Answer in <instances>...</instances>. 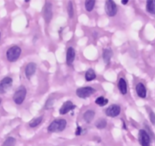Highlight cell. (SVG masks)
Returning a JSON list of instances; mask_svg holds the SVG:
<instances>
[{"mask_svg":"<svg viewBox=\"0 0 155 146\" xmlns=\"http://www.w3.org/2000/svg\"><path fill=\"white\" fill-rule=\"evenodd\" d=\"M67 126V121L65 119H57L55 120L49 125L48 129L50 132H59L65 130Z\"/></svg>","mask_w":155,"mask_h":146,"instance_id":"obj_1","label":"cell"},{"mask_svg":"<svg viewBox=\"0 0 155 146\" xmlns=\"http://www.w3.org/2000/svg\"><path fill=\"white\" fill-rule=\"evenodd\" d=\"M21 54V49L17 45L12 46L6 51V58L8 62H15L19 59Z\"/></svg>","mask_w":155,"mask_h":146,"instance_id":"obj_2","label":"cell"},{"mask_svg":"<svg viewBox=\"0 0 155 146\" xmlns=\"http://www.w3.org/2000/svg\"><path fill=\"white\" fill-rule=\"evenodd\" d=\"M27 89L25 86L21 85L15 91L14 95H13V101L17 105H21L23 104L26 98Z\"/></svg>","mask_w":155,"mask_h":146,"instance_id":"obj_3","label":"cell"},{"mask_svg":"<svg viewBox=\"0 0 155 146\" xmlns=\"http://www.w3.org/2000/svg\"><path fill=\"white\" fill-rule=\"evenodd\" d=\"M95 92H96V90L94 88L82 87L76 90V95L81 99H85V98H89L92 95H94Z\"/></svg>","mask_w":155,"mask_h":146,"instance_id":"obj_4","label":"cell"},{"mask_svg":"<svg viewBox=\"0 0 155 146\" xmlns=\"http://www.w3.org/2000/svg\"><path fill=\"white\" fill-rule=\"evenodd\" d=\"M118 12L116 2L112 0H108L105 3V12L109 17H114Z\"/></svg>","mask_w":155,"mask_h":146,"instance_id":"obj_5","label":"cell"},{"mask_svg":"<svg viewBox=\"0 0 155 146\" xmlns=\"http://www.w3.org/2000/svg\"><path fill=\"white\" fill-rule=\"evenodd\" d=\"M13 79L11 77H5L0 81V95L5 94L12 88Z\"/></svg>","mask_w":155,"mask_h":146,"instance_id":"obj_6","label":"cell"},{"mask_svg":"<svg viewBox=\"0 0 155 146\" xmlns=\"http://www.w3.org/2000/svg\"><path fill=\"white\" fill-rule=\"evenodd\" d=\"M120 112H121V107H120V106L117 105V104H113V105H110L106 110L105 114L107 117L113 118V117H118L120 115Z\"/></svg>","mask_w":155,"mask_h":146,"instance_id":"obj_7","label":"cell"},{"mask_svg":"<svg viewBox=\"0 0 155 146\" xmlns=\"http://www.w3.org/2000/svg\"><path fill=\"white\" fill-rule=\"evenodd\" d=\"M138 141H139V143L141 146H150V136L144 129H141L138 132Z\"/></svg>","mask_w":155,"mask_h":146,"instance_id":"obj_8","label":"cell"},{"mask_svg":"<svg viewBox=\"0 0 155 146\" xmlns=\"http://www.w3.org/2000/svg\"><path fill=\"white\" fill-rule=\"evenodd\" d=\"M44 18L46 23L49 24L53 18V5L50 2H46L44 8Z\"/></svg>","mask_w":155,"mask_h":146,"instance_id":"obj_9","label":"cell"},{"mask_svg":"<svg viewBox=\"0 0 155 146\" xmlns=\"http://www.w3.org/2000/svg\"><path fill=\"white\" fill-rule=\"evenodd\" d=\"M75 107L76 106L74 105L71 101H67L62 104L61 108L59 109V114H60L61 115H65V114H68V113L70 112L71 111H73Z\"/></svg>","mask_w":155,"mask_h":146,"instance_id":"obj_10","label":"cell"},{"mask_svg":"<svg viewBox=\"0 0 155 146\" xmlns=\"http://www.w3.org/2000/svg\"><path fill=\"white\" fill-rule=\"evenodd\" d=\"M36 70H37V64L35 62H29L28 65L25 67V76L28 78V80L31 79V77L34 75Z\"/></svg>","mask_w":155,"mask_h":146,"instance_id":"obj_11","label":"cell"},{"mask_svg":"<svg viewBox=\"0 0 155 146\" xmlns=\"http://www.w3.org/2000/svg\"><path fill=\"white\" fill-rule=\"evenodd\" d=\"M75 59V50L72 47H69L66 52V63L68 65H71Z\"/></svg>","mask_w":155,"mask_h":146,"instance_id":"obj_12","label":"cell"},{"mask_svg":"<svg viewBox=\"0 0 155 146\" xmlns=\"http://www.w3.org/2000/svg\"><path fill=\"white\" fill-rule=\"evenodd\" d=\"M135 90H136V93L139 98H146V96H147V90H146V88L144 85V84H142V83H138V84H137Z\"/></svg>","mask_w":155,"mask_h":146,"instance_id":"obj_13","label":"cell"},{"mask_svg":"<svg viewBox=\"0 0 155 146\" xmlns=\"http://www.w3.org/2000/svg\"><path fill=\"white\" fill-rule=\"evenodd\" d=\"M118 88L120 90V93L123 95H125L127 94L128 92V86L127 83H126V80L123 78H120V80L118 81Z\"/></svg>","mask_w":155,"mask_h":146,"instance_id":"obj_14","label":"cell"},{"mask_svg":"<svg viewBox=\"0 0 155 146\" xmlns=\"http://www.w3.org/2000/svg\"><path fill=\"white\" fill-rule=\"evenodd\" d=\"M113 51L110 48H106L104 49V52H103V59H104V62L106 64H108L110 62V59H111L112 56H113Z\"/></svg>","mask_w":155,"mask_h":146,"instance_id":"obj_15","label":"cell"},{"mask_svg":"<svg viewBox=\"0 0 155 146\" xmlns=\"http://www.w3.org/2000/svg\"><path fill=\"white\" fill-rule=\"evenodd\" d=\"M95 116V112L94 111H91V110H88V111H86L85 113L83 115V118H84V121L87 122V123H91L92 120H94Z\"/></svg>","mask_w":155,"mask_h":146,"instance_id":"obj_16","label":"cell"},{"mask_svg":"<svg viewBox=\"0 0 155 146\" xmlns=\"http://www.w3.org/2000/svg\"><path fill=\"white\" fill-rule=\"evenodd\" d=\"M97 75L96 73H95L94 70L93 68H89L85 73V79L87 81H93L96 78Z\"/></svg>","mask_w":155,"mask_h":146,"instance_id":"obj_17","label":"cell"},{"mask_svg":"<svg viewBox=\"0 0 155 146\" xmlns=\"http://www.w3.org/2000/svg\"><path fill=\"white\" fill-rule=\"evenodd\" d=\"M43 119H44V117H43V116H40V117H37V118L32 120L29 123L30 127H31V128L37 127V126H39V125L42 123Z\"/></svg>","mask_w":155,"mask_h":146,"instance_id":"obj_18","label":"cell"},{"mask_svg":"<svg viewBox=\"0 0 155 146\" xmlns=\"http://www.w3.org/2000/svg\"><path fill=\"white\" fill-rule=\"evenodd\" d=\"M146 9H147V12L155 15V2L151 1V0L147 1V4H146Z\"/></svg>","mask_w":155,"mask_h":146,"instance_id":"obj_19","label":"cell"},{"mask_svg":"<svg viewBox=\"0 0 155 146\" xmlns=\"http://www.w3.org/2000/svg\"><path fill=\"white\" fill-rule=\"evenodd\" d=\"M109 101L108 99L105 98L103 96H100L95 100V104H97L100 107H104V106H106L107 104H108Z\"/></svg>","mask_w":155,"mask_h":146,"instance_id":"obj_20","label":"cell"},{"mask_svg":"<svg viewBox=\"0 0 155 146\" xmlns=\"http://www.w3.org/2000/svg\"><path fill=\"white\" fill-rule=\"evenodd\" d=\"M107 122L105 119H99L95 123V126L99 129H103L107 127Z\"/></svg>","mask_w":155,"mask_h":146,"instance_id":"obj_21","label":"cell"},{"mask_svg":"<svg viewBox=\"0 0 155 146\" xmlns=\"http://www.w3.org/2000/svg\"><path fill=\"white\" fill-rule=\"evenodd\" d=\"M95 3H96V2H95L94 0H87V1H85V4H84L85 9L87 12H91L94 9V8Z\"/></svg>","mask_w":155,"mask_h":146,"instance_id":"obj_22","label":"cell"},{"mask_svg":"<svg viewBox=\"0 0 155 146\" xmlns=\"http://www.w3.org/2000/svg\"><path fill=\"white\" fill-rule=\"evenodd\" d=\"M16 143V139L14 137H8L3 142L2 146H15Z\"/></svg>","mask_w":155,"mask_h":146,"instance_id":"obj_23","label":"cell"},{"mask_svg":"<svg viewBox=\"0 0 155 146\" xmlns=\"http://www.w3.org/2000/svg\"><path fill=\"white\" fill-rule=\"evenodd\" d=\"M67 10H68V17L70 18H72L73 16H74V8H73V4L71 1L68 2V6H67Z\"/></svg>","mask_w":155,"mask_h":146,"instance_id":"obj_24","label":"cell"},{"mask_svg":"<svg viewBox=\"0 0 155 146\" xmlns=\"http://www.w3.org/2000/svg\"><path fill=\"white\" fill-rule=\"evenodd\" d=\"M54 103H55V100L53 98H49L47 101H46L45 104V107L47 109H50L54 106Z\"/></svg>","mask_w":155,"mask_h":146,"instance_id":"obj_25","label":"cell"},{"mask_svg":"<svg viewBox=\"0 0 155 146\" xmlns=\"http://www.w3.org/2000/svg\"><path fill=\"white\" fill-rule=\"evenodd\" d=\"M149 118H150V120L152 124L155 125V114L153 111H150V114H149Z\"/></svg>","mask_w":155,"mask_h":146,"instance_id":"obj_26","label":"cell"},{"mask_svg":"<svg viewBox=\"0 0 155 146\" xmlns=\"http://www.w3.org/2000/svg\"><path fill=\"white\" fill-rule=\"evenodd\" d=\"M81 132H82V129H81V127H80V126H78L77 129H76L75 135H80L81 134Z\"/></svg>","mask_w":155,"mask_h":146,"instance_id":"obj_27","label":"cell"},{"mask_svg":"<svg viewBox=\"0 0 155 146\" xmlns=\"http://www.w3.org/2000/svg\"><path fill=\"white\" fill-rule=\"evenodd\" d=\"M122 4H123V5H126V4L129 2V1L128 0H123V1H122Z\"/></svg>","mask_w":155,"mask_h":146,"instance_id":"obj_28","label":"cell"},{"mask_svg":"<svg viewBox=\"0 0 155 146\" xmlns=\"http://www.w3.org/2000/svg\"><path fill=\"white\" fill-rule=\"evenodd\" d=\"M2 98H0V105H1V104H2Z\"/></svg>","mask_w":155,"mask_h":146,"instance_id":"obj_29","label":"cell"},{"mask_svg":"<svg viewBox=\"0 0 155 146\" xmlns=\"http://www.w3.org/2000/svg\"><path fill=\"white\" fill-rule=\"evenodd\" d=\"M1 36H2V34H1V32H0V41H1Z\"/></svg>","mask_w":155,"mask_h":146,"instance_id":"obj_30","label":"cell"}]
</instances>
